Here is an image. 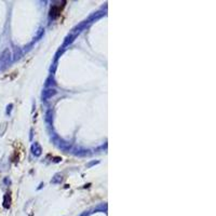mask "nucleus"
<instances>
[]
</instances>
